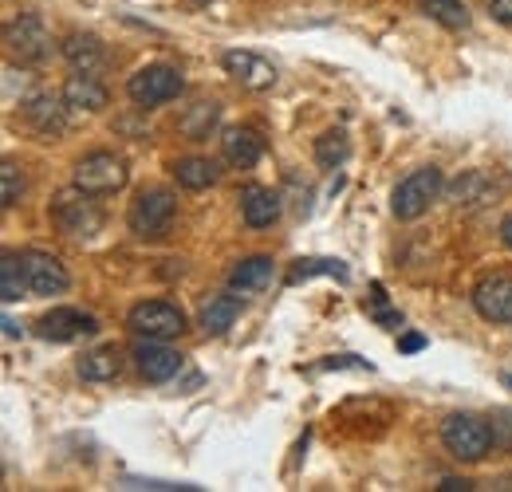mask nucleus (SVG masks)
I'll list each match as a JSON object with an SVG mask.
<instances>
[{
	"label": "nucleus",
	"mask_w": 512,
	"mask_h": 492,
	"mask_svg": "<svg viewBox=\"0 0 512 492\" xmlns=\"http://www.w3.org/2000/svg\"><path fill=\"white\" fill-rule=\"evenodd\" d=\"M497 489H512V477H509V481H501V485H497Z\"/></svg>",
	"instance_id": "obj_37"
},
{
	"label": "nucleus",
	"mask_w": 512,
	"mask_h": 492,
	"mask_svg": "<svg viewBox=\"0 0 512 492\" xmlns=\"http://www.w3.org/2000/svg\"><path fill=\"white\" fill-rule=\"evenodd\" d=\"M347 154H351V142L343 130H327L323 138H316V162L323 170H339L347 162Z\"/></svg>",
	"instance_id": "obj_27"
},
{
	"label": "nucleus",
	"mask_w": 512,
	"mask_h": 492,
	"mask_svg": "<svg viewBox=\"0 0 512 492\" xmlns=\"http://www.w3.org/2000/svg\"><path fill=\"white\" fill-rule=\"evenodd\" d=\"M24 292H28L24 256L4 252V260H0V300H4V304H16V300H24Z\"/></svg>",
	"instance_id": "obj_22"
},
{
	"label": "nucleus",
	"mask_w": 512,
	"mask_h": 492,
	"mask_svg": "<svg viewBox=\"0 0 512 492\" xmlns=\"http://www.w3.org/2000/svg\"><path fill=\"white\" fill-rule=\"evenodd\" d=\"M24 256V276H28V292L32 296H60L67 292V268L52 256V252H40V248H28L20 252Z\"/></svg>",
	"instance_id": "obj_10"
},
{
	"label": "nucleus",
	"mask_w": 512,
	"mask_h": 492,
	"mask_svg": "<svg viewBox=\"0 0 512 492\" xmlns=\"http://www.w3.org/2000/svg\"><path fill=\"white\" fill-rule=\"evenodd\" d=\"M473 308L485 323H512V276H485L473 288Z\"/></svg>",
	"instance_id": "obj_13"
},
{
	"label": "nucleus",
	"mask_w": 512,
	"mask_h": 492,
	"mask_svg": "<svg viewBox=\"0 0 512 492\" xmlns=\"http://www.w3.org/2000/svg\"><path fill=\"white\" fill-rule=\"evenodd\" d=\"M64 60L75 71H103L107 67V48H103V40H95L87 32H75L64 40Z\"/></svg>",
	"instance_id": "obj_18"
},
{
	"label": "nucleus",
	"mask_w": 512,
	"mask_h": 492,
	"mask_svg": "<svg viewBox=\"0 0 512 492\" xmlns=\"http://www.w3.org/2000/svg\"><path fill=\"white\" fill-rule=\"evenodd\" d=\"M217 119H221V107L217 103H193L190 111L178 119V126H182L186 138L201 142V138H209V130L217 126Z\"/></svg>",
	"instance_id": "obj_23"
},
{
	"label": "nucleus",
	"mask_w": 512,
	"mask_h": 492,
	"mask_svg": "<svg viewBox=\"0 0 512 492\" xmlns=\"http://www.w3.org/2000/svg\"><path fill=\"white\" fill-rule=\"evenodd\" d=\"M308 276H335V280H347V268L339 260H296V268L288 272V284H300Z\"/></svg>",
	"instance_id": "obj_28"
},
{
	"label": "nucleus",
	"mask_w": 512,
	"mask_h": 492,
	"mask_svg": "<svg viewBox=\"0 0 512 492\" xmlns=\"http://www.w3.org/2000/svg\"><path fill=\"white\" fill-rule=\"evenodd\" d=\"M221 154H225L229 166L253 170L256 162H260V154H264V142H260V134L249 130V126H233V130L221 134Z\"/></svg>",
	"instance_id": "obj_16"
},
{
	"label": "nucleus",
	"mask_w": 512,
	"mask_h": 492,
	"mask_svg": "<svg viewBox=\"0 0 512 492\" xmlns=\"http://www.w3.org/2000/svg\"><path fill=\"white\" fill-rule=\"evenodd\" d=\"M225 75H233V83H241L245 91H268L276 83V67L256 56V52H225L221 56Z\"/></svg>",
	"instance_id": "obj_14"
},
{
	"label": "nucleus",
	"mask_w": 512,
	"mask_h": 492,
	"mask_svg": "<svg viewBox=\"0 0 512 492\" xmlns=\"http://www.w3.org/2000/svg\"><path fill=\"white\" fill-rule=\"evenodd\" d=\"M4 44H8V56L20 63H44L52 56V36H48V28H44V20L36 12H20L8 24Z\"/></svg>",
	"instance_id": "obj_7"
},
{
	"label": "nucleus",
	"mask_w": 512,
	"mask_h": 492,
	"mask_svg": "<svg viewBox=\"0 0 512 492\" xmlns=\"http://www.w3.org/2000/svg\"><path fill=\"white\" fill-rule=\"evenodd\" d=\"M418 8L430 16V20H438L442 28H469V8L461 4V0H418Z\"/></svg>",
	"instance_id": "obj_25"
},
{
	"label": "nucleus",
	"mask_w": 512,
	"mask_h": 492,
	"mask_svg": "<svg viewBox=\"0 0 512 492\" xmlns=\"http://www.w3.org/2000/svg\"><path fill=\"white\" fill-rule=\"evenodd\" d=\"M489 426H493V445L501 453H512V410H493Z\"/></svg>",
	"instance_id": "obj_30"
},
{
	"label": "nucleus",
	"mask_w": 512,
	"mask_h": 492,
	"mask_svg": "<svg viewBox=\"0 0 512 492\" xmlns=\"http://www.w3.org/2000/svg\"><path fill=\"white\" fill-rule=\"evenodd\" d=\"M52 221H56L60 233L75 237V241H87V237H95V233L103 229V213H99V205L91 201V193H83V189L56 197Z\"/></svg>",
	"instance_id": "obj_6"
},
{
	"label": "nucleus",
	"mask_w": 512,
	"mask_h": 492,
	"mask_svg": "<svg viewBox=\"0 0 512 492\" xmlns=\"http://www.w3.org/2000/svg\"><path fill=\"white\" fill-rule=\"evenodd\" d=\"M20 197H24V174H20L16 162H4V166H0V205L12 209Z\"/></svg>",
	"instance_id": "obj_29"
},
{
	"label": "nucleus",
	"mask_w": 512,
	"mask_h": 492,
	"mask_svg": "<svg viewBox=\"0 0 512 492\" xmlns=\"http://www.w3.org/2000/svg\"><path fill=\"white\" fill-rule=\"evenodd\" d=\"M174 213H178V201H174L170 189H142L134 197V205H130L127 225L138 241H158V237L170 233Z\"/></svg>",
	"instance_id": "obj_2"
},
{
	"label": "nucleus",
	"mask_w": 512,
	"mask_h": 492,
	"mask_svg": "<svg viewBox=\"0 0 512 492\" xmlns=\"http://www.w3.org/2000/svg\"><path fill=\"white\" fill-rule=\"evenodd\" d=\"M426 347V339L422 335H406L402 343H398V351H406V355H414V351H422Z\"/></svg>",
	"instance_id": "obj_33"
},
{
	"label": "nucleus",
	"mask_w": 512,
	"mask_h": 492,
	"mask_svg": "<svg viewBox=\"0 0 512 492\" xmlns=\"http://www.w3.org/2000/svg\"><path fill=\"white\" fill-rule=\"evenodd\" d=\"M123 370V351L119 347H99L79 359V378L83 382H115Z\"/></svg>",
	"instance_id": "obj_20"
},
{
	"label": "nucleus",
	"mask_w": 512,
	"mask_h": 492,
	"mask_svg": "<svg viewBox=\"0 0 512 492\" xmlns=\"http://www.w3.org/2000/svg\"><path fill=\"white\" fill-rule=\"evenodd\" d=\"M442 445L453 461L461 465H477L485 461L497 445H493V426L477 414H449L442 422Z\"/></svg>",
	"instance_id": "obj_1"
},
{
	"label": "nucleus",
	"mask_w": 512,
	"mask_h": 492,
	"mask_svg": "<svg viewBox=\"0 0 512 492\" xmlns=\"http://www.w3.org/2000/svg\"><path fill=\"white\" fill-rule=\"evenodd\" d=\"M201 4H209V0H201Z\"/></svg>",
	"instance_id": "obj_39"
},
{
	"label": "nucleus",
	"mask_w": 512,
	"mask_h": 492,
	"mask_svg": "<svg viewBox=\"0 0 512 492\" xmlns=\"http://www.w3.org/2000/svg\"><path fill=\"white\" fill-rule=\"evenodd\" d=\"M237 315H241V300L237 296H209L205 304H201V331L205 335H225L233 323H237Z\"/></svg>",
	"instance_id": "obj_19"
},
{
	"label": "nucleus",
	"mask_w": 512,
	"mask_h": 492,
	"mask_svg": "<svg viewBox=\"0 0 512 492\" xmlns=\"http://www.w3.org/2000/svg\"><path fill=\"white\" fill-rule=\"evenodd\" d=\"M442 189H446L442 170H438V166H422V170H414L410 178H402V182L394 185L390 209H394L398 221H414V217H422V213L442 197Z\"/></svg>",
	"instance_id": "obj_3"
},
{
	"label": "nucleus",
	"mask_w": 512,
	"mask_h": 492,
	"mask_svg": "<svg viewBox=\"0 0 512 492\" xmlns=\"http://www.w3.org/2000/svg\"><path fill=\"white\" fill-rule=\"evenodd\" d=\"M174 178L186 189H209L217 182V166L205 158H182V162H174Z\"/></svg>",
	"instance_id": "obj_26"
},
{
	"label": "nucleus",
	"mask_w": 512,
	"mask_h": 492,
	"mask_svg": "<svg viewBox=\"0 0 512 492\" xmlns=\"http://www.w3.org/2000/svg\"><path fill=\"white\" fill-rule=\"evenodd\" d=\"M493 193H497V185H489L485 170H473V174H465L461 182L453 185V201L457 205H485V201H493Z\"/></svg>",
	"instance_id": "obj_24"
},
{
	"label": "nucleus",
	"mask_w": 512,
	"mask_h": 492,
	"mask_svg": "<svg viewBox=\"0 0 512 492\" xmlns=\"http://www.w3.org/2000/svg\"><path fill=\"white\" fill-rule=\"evenodd\" d=\"M67 99H56V95H32V99H24V123L32 126L40 138H60L67 134Z\"/></svg>",
	"instance_id": "obj_12"
},
{
	"label": "nucleus",
	"mask_w": 512,
	"mask_h": 492,
	"mask_svg": "<svg viewBox=\"0 0 512 492\" xmlns=\"http://www.w3.org/2000/svg\"><path fill=\"white\" fill-rule=\"evenodd\" d=\"M371 292H375V300H371V315H375V319H379L383 327H390V331H394V327H402V315H398V311H390V308H386V292H383V284H375Z\"/></svg>",
	"instance_id": "obj_31"
},
{
	"label": "nucleus",
	"mask_w": 512,
	"mask_h": 492,
	"mask_svg": "<svg viewBox=\"0 0 512 492\" xmlns=\"http://www.w3.org/2000/svg\"><path fill=\"white\" fill-rule=\"evenodd\" d=\"M489 12H493V20L512 24V0H493V4H489Z\"/></svg>",
	"instance_id": "obj_32"
},
{
	"label": "nucleus",
	"mask_w": 512,
	"mask_h": 492,
	"mask_svg": "<svg viewBox=\"0 0 512 492\" xmlns=\"http://www.w3.org/2000/svg\"><path fill=\"white\" fill-rule=\"evenodd\" d=\"M501 382H505V386H512V374H501Z\"/></svg>",
	"instance_id": "obj_38"
},
{
	"label": "nucleus",
	"mask_w": 512,
	"mask_h": 492,
	"mask_svg": "<svg viewBox=\"0 0 512 492\" xmlns=\"http://www.w3.org/2000/svg\"><path fill=\"white\" fill-rule=\"evenodd\" d=\"M186 91V79L178 67H166V63H150L142 71H134L127 79V95L134 107L150 111V107H162L170 99H178Z\"/></svg>",
	"instance_id": "obj_4"
},
{
	"label": "nucleus",
	"mask_w": 512,
	"mask_h": 492,
	"mask_svg": "<svg viewBox=\"0 0 512 492\" xmlns=\"http://www.w3.org/2000/svg\"><path fill=\"white\" fill-rule=\"evenodd\" d=\"M64 99L71 111H87V115H95V111L107 107V87L95 79V71H75V75H67Z\"/></svg>",
	"instance_id": "obj_15"
},
{
	"label": "nucleus",
	"mask_w": 512,
	"mask_h": 492,
	"mask_svg": "<svg viewBox=\"0 0 512 492\" xmlns=\"http://www.w3.org/2000/svg\"><path fill=\"white\" fill-rule=\"evenodd\" d=\"M127 178L130 170L123 158H115L107 150H95V154H87V158L75 162L71 185L83 189V193H91V197H107V193H119L127 185Z\"/></svg>",
	"instance_id": "obj_5"
},
{
	"label": "nucleus",
	"mask_w": 512,
	"mask_h": 492,
	"mask_svg": "<svg viewBox=\"0 0 512 492\" xmlns=\"http://www.w3.org/2000/svg\"><path fill=\"white\" fill-rule=\"evenodd\" d=\"M95 331H99V319L79 308H52L48 315L36 319V335L48 343H71V339H83Z\"/></svg>",
	"instance_id": "obj_9"
},
{
	"label": "nucleus",
	"mask_w": 512,
	"mask_h": 492,
	"mask_svg": "<svg viewBox=\"0 0 512 492\" xmlns=\"http://www.w3.org/2000/svg\"><path fill=\"white\" fill-rule=\"evenodd\" d=\"M4 335H8V339H16V335H24V331L16 327V319H4Z\"/></svg>",
	"instance_id": "obj_36"
},
{
	"label": "nucleus",
	"mask_w": 512,
	"mask_h": 492,
	"mask_svg": "<svg viewBox=\"0 0 512 492\" xmlns=\"http://www.w3.org/2000/svg\"><path fill=\"white\" fill-rule=\"evenodd\" d=\"M134 367L146 382H170L182 370V355L166 347V339H138L134 343Z\"/></svg>",
	"instance_id": "obj_11"
},
{
	"label": "nucleus",
	"mask_w": 512,
	"mask_h": 492,
	"mask_svg": "<svg viewBox=\"0 0 512 492\" xmlns=\"http://www.w3.org/2000/svg\"><path fill=\"white\" fill-rule=\"evenodd\" d=\"M501 241H505V245L512 248V213L505 217V221H501Z\"/></svg>",
	"instance_id": "obj_35"
},
{
	"label": "nucleus",
	"mask_w": 512,
	"mask_h": 492,
	"mask_svg": "<svg viewBox=\"0 0 512 492\" xmlns=\"http://www.w3.org/2000/svg\"><path fill=\"white\" fill-rule=\"evenodd\" d=\"M264 284H272V256H245L229 272V288L233 292H260Z\"/></svg>",
	"instance_id": "obj_21"
},
{
	"label": "nucleus",
	"mask_w": 512,
	"mask_h": 492,
	"mask_svg": "<svg viewBox=\"0 0 512 492\" xmlns=\"http://www.w3.org/2000/svg\"><path fill=\"white\" fill-rule=\"evenodd\" d=\"M438 489H446V492H469L473 489V485H469V481H461V477H446V481H442V485H438Z\"/></svg>",
	"instance_id": "obj_34"
},
{
	"label": "nucleus",
	"mask_w": 512,
	"mask_h": 492,
	"mask_svg": "<svg viewBox=\"0 0 512 492\" xmlns=\"http://www.w3.org/2000/svg\"><path fill=\"white\" fill-rule=\"evenodd\" d=\"M241 217H245L249 229H268V225H276V217H280V197H276L272 189H264V185L241 189Z\"/></svg>",
	"instance_id": "obj_17"
},
{
	"label": "nucleus",
	"mask_w": 512,
	"mask_h": 492,
	"mask_svg": "<svg viewBox=\"0 0 512 492\" xmlns=\"http://www.w3.org/2000/svg\"><path fill=\"white\" fill-rule=\"evenodd\" d=\"M127 327L138 339H174L186 331V311L166 304V300H146V304L130 308Z\"/></svg>",
	"instance_id": "obj_8"
}]
</instances>
